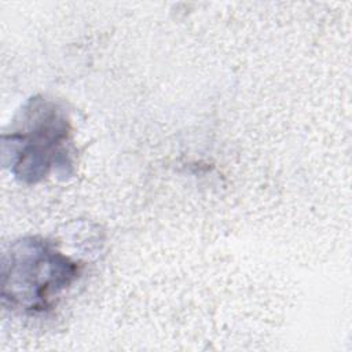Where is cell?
Segmentation results:
<instances>
[{
    "label": "cell",
    "instance_id": "2",
    "mask_svg": "<svg viewBox=\"0 0 352 352\" xmlns=\"http://www.w3.org/2000/svg\"><path fill=\"white\" fill-rule=\"evenodd\" d=\"M11 146V170L23 182L36 183L54 168L70 166V124L55 102L32 99L23 110L21 129L4 136Z\"/></svg>",
    "mask_w": 352,
    "mask_h": 352
},
{
    "label": "cell",
    "instance_id": "1",
    "mask_svg": "<svg viewBox=\"0 0 352 352\" xmlns=\"http://www.w3.org/2000/svg\"><path fill=\"white\" fill-rule=\"evenodd\" d=\"M80 275V265L41 238L14 242L3 258V300L12 309L41 314Z\"/></svg>",
    "mask_w": 352,
    "mask_h": 352
}]
</instances>
